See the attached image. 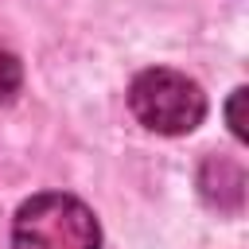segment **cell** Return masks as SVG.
<instances>
[{
  "mask_svg": "<svg viewBox=\"0 0 249 249\" xmlns=\"http://www.w3.org/2000/svg\"><path fill=\"white\" fill-rule=\"evenodd\" d=\"M241 101H245V86H241V89H233V97H230V128H233V136H237V140H245V121H241Z\"/></svg>",
  "mask_w": 249,
  "mask_h": 249,
  "instance_id": "obj_4",
  "label": "cell"
},
{
  "mask_svg": "<svg viewBox=\"0 0 249 249\" xmlns=\"http://www.w3.org/2000/svg\"><path fill=\"white\" fill-rule=\"evenodd\" d=\"M12 249H101V230L86 202L47 191L16 210Z\"/></svg>",
  "mask_w": 249,
  "mask_h": 249,
  "instance_id": "obj_1",
  "label": "cell"
},
{
  "mask_svg": "<svg viewBox=\"0 0 249 249\" xmlns=\"http://www.w3.org/2000/svg\"><path fill=\"white\" fill-rule=\"evenodd\" d=\"M19 86H23V66H19V58H16L8 47H0V105H8V101L19 93Z\"/></svg>",
  "mask_w": 249,
  "mask_h": 249,
  "instance_id": "obj_3",
  "label": "cell"
},
{
  "mask_svg": "<svg viewBox=\"0 0 249 249\" xmlns=\"http://www.w3.org/2000/svg\"><path fill=\"white\" fill-rule=\"evenodd\" d=\"M128 109L144 128H152L160 136H183V132L202 124L206 93L195 78L167 70V66H152V70H140L132 78Z\"/></svg>",
  "mask_w": 249,
  "mask_h": 249,
  "instance_id": "obj_2",
  "label": "cell"
}]
</instances>
